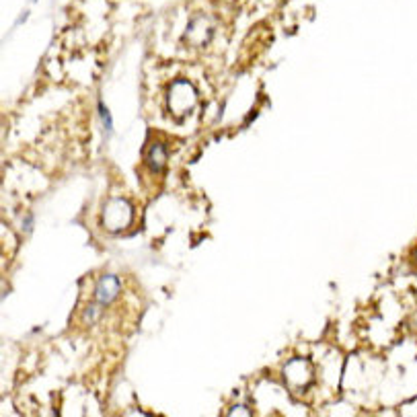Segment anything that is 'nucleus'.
Returning a JSON list of instances; mask_svg holds the SVG:
<instances>
[{"mask_svg": "<svg viewBox=\"0 0 417 417\" xmlns=\"http://www.w3.org/2000/svg\"><path fill=\"white\" fill-rule=\"evenodd\" d=\"M99 113L103 117V125H105V129H111V115H109V111L105 109V105H103V103H99Z\"/></svg>", "mask_w": 417, "mask_h": 417, "instance_id": "f03ea898", "label": "nucleus"}, {"mask_svg": "<svg viewBox=\"0 0 417 417\" xmlns=\"http://www.w3.org/2000/svg\"><path fill=\"white\" fill-rule=\"evenodd\" d=\"M119 290V280L115 275H103L97 286V302L99 304H109Z\"/></svg>", "mask_w": 417, "mask_h": 417, "instance_id": "f257e3e1", "label": "nucleus"}]
</instances>
